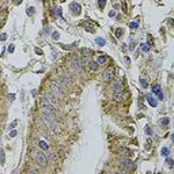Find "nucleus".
Listing matches in <instances>:
<instances>
[{
	"instance_id": "nucleus-11",
	"label": "nucleus",
	"mask_w": 174,
	"mask_h": 174,
	"mask_svg": "<svg viewBox=\"0 0 174 174\" xmlns=\"http://www.w3.org/2000/svg\"><path fill=\"white\" fill-rule=\"evenodd\" d=\"M147 101H148V103L151 105V106H154V107L158 105V101L155 99V98H154L152 94H148V95H147Z\"/></svg>"
},
{
	"instance_id": "nucleus-19",
	"label": "nucleus",
	"mask_w": 174,
	"mask_h": 174,
	"mask_svg": "<svg viewBox=\"0 0 174 174\" xmlns=\"http://www.w3.org/2000/svg\"><path fill=\"white\" fill-rule=\"evenodd\" d=\"M82 26H83V27H84V29L87 30V31H91V33L94 31V26H91L90 23H83Z\"/></svg>"
},
{
	"instance_id": "nucleus-6",
	"label": "nucleus",
	"mask_w": 174,
	"mask_h": 174,
	"mask_svg": "<svg viewBox=\"0 0 174 174\" xmlns=\"http://www.w3.org/2000/svg\"><path fill=\"white\" fill-rule=\"evenodd\" d=\"M57 82H59V84L63 87V89H65L69 83H71V78H69V75H61V76L57 79Z\"/></svg>"
},
{
	"instance_id": "nucleus-31",
	"label": "nucleus",
	"mask_w": 174,
	"mask_h": 174,
	"mask_svg": "<svg viewBox=\"0 0 174 174\" xmlns=\"http://www.w3.org/2000/svg\"><path fill=\"white\" fill-rule=\"evenodd\" d=\"M146 133H147V135H152V131H151L150 127H146Z\"/></svg>"
},
{
	"instance_id": "nucleus-41",
	"label": "nucleus",
	"mask_w": 174,
	"mask_h": 174,
	"mask_svg": "<svg viewBox=\"0 0 174 174\" xmlns=\"http://www.w3.org/2000/svg\"><path fill=\"white\" fill-rule=\"evenodd\" d=\"M123 10L127 12V3H123Z\"/></svg>"
},
{
	"instance_id": "nucleus-24",
	"label": "nucleus",
	"mask_w": 174,
	"mask_h": 174,
	"mask_svg": "<svg viewBox=\"0 0 174 174\" xmlns=\"http://www.w3.org/2000/svg\"><path fill=\"white\" fill-rule=\"evenodd\" d=\"M123 33H124L123 29H117V30H116V37H118V38H120V37L123 35Z\"/></svg>"
},
{
	"instance_id": "nucleus-18",
	"label": "nucleus",
	"mask_w": 174,
	"mask_h": 174,
	"mask_svg": "<svg viewBox=\"0 0 174 174\" xmlns=\"http://www.w3.org/2000/svg\"><path fill=\"white\" fill-rule=\"evenodd\" d=\"M95 42H97L98 46H103V45L106 44V41H105V38H102V37H98V38L95 39Z\"/></svg>"
},
{
	"instance_id": "nucleus-2",
	"label": "nucleus",
	"mask_w": 174,
	"mask_h": 174,
	"mask_svg": "<svg viewBox=\"0 0 174 174\" xmlns=\"http://www.w3.org/2000/svg\"><path fill=\"white\" fill-rule=\"evenodd\" d=\"M41 103H42V106H56L57 105V98L52 93H44Z\"/></svg>"
},
{
	"instance_id": "nucleus-40",
	"label": "nucleus",
	"mask_w": 174,
	"mask_h": 174,
	"mask_svg": "<svg viewBox=\"0 0 174 174\" xmlns=\"http://www.w3.org/2000/svg\"><path fill=\"white\" fill-rule=\"evenodd\" d=\"M98 4H99V7H101V8H103V7H105V1H99Z\"/></svg>"
},
{
	"instance_id": "nucleus-25",
	"label": "nucleus",
	"mask_w": 174,
	"mask_h": 174,
	"mask_svg": "<svg viewBox=\"0 0 174 174\" xmlns=\"http://www.w3.org/2000/svg\"><path fill=\"white\" fill-rule=\"evenodd\" d=\"M167 124H169V118H167V117L161 120V125H167Z\"/></svg>"
},
{
	"instance_id": "nucleus-36",
	"label": "nucleus",
	"mask_w": 174,
	"mask_h": 174,
	"mask_svg": "<svg viewBox=\"0 0 174 174\" xmlns=\"http://www.w3.org/2000/svg\"><path fill=\"white\" fill-rule=\"evenodd\" d=\"M14 49H15V48H14V45H10V46H8V52H10V53H12Z\"/></svg>"
},
{
	"instance_id": "nucleus-33",
	"label": "nucleus",
	"mask_w": 174,
	"mask_h": 174,
	"mask_svg": "<svg viewBox=\"0 0 174 174\" xmlns=\"http://www.w3.org/2000/svg\"><path fill=\"white\" fill-rule=\"evenodd\" d=\"M151 148V140H147V144H146V150Z\"/></svg>"
},
{
	"instance_id": "nucleus-32",
	"label": "nucleus",
	"mask_w": 174,
	"mask_h": 174,
	"mask_svg": "<svg viewBox=\"0 0 174 174\" xmlns=\"http://www.w3.org/2000/svg\"><path fill=\"white\" fill-rule=\"evenodd\" d=\"M49 31H51V27H49V26H45V29H44V34H49Z\"/></svg>"
},
{
	"instance_id": "nucleus-30",
	"label": "nucleus",
	"mask_w": 174,
	"mask_h": 174,
	"mask_svg": "<svg viewBox=\"0 0 174 174\" xmlns=\"http://www.w3.org/2000/svg\"><path fill=\"white\" fill-rule=\"evenodd\" d=\"M34 14V8L33 7H29V8H27V15H33Z\"/></svg>"
},
{
	"instance_id": "nucleus-37",
	"label": "nucleus",
	"mask_w": 174,
	"mask_h": 174,
	"mask_svg": "<svg viewBox=\"0 0 174 174\" xmlns=\"http://www.w3.org/2000/svg\"><path fill=\"white\" fill-rule=\"evenodd\" d=\"M14 98H15V94H10V95H8V99H10V101H14Z\"/></svg>"
},
{
	"instance_id": "nucleus-8",
	"label": "nucleus",
	"mask_w": 174,
	"mask_h": 174,
	"mask_svg": "<svg viewBox=\"0 0 174 174\" xmlns=\"http://www.w3.org/2000/svg\"><path fill=\"white\" fill-rule=\"evenodd\" d=\"M42 114H48V116H55L56 110H55V106H42Z\"/></svg>"
},
{
	"instance_id": "nucleus-27",
	"label": "nucleus",
	"mask_w": 174,
	"mask_h": 174,
	"mask_svg": "<svg viewBox=\"0 0 174 174\" xmlns=\"http://www.w3.org/2000/svg\"><path fill=\"white\" fill-rule=\"evenodd\" d=\"M48 159H49V161H55V159H56V157H55V154H52V152H49V154H48Z\"/></svg>"
},
{
	"instance_id": "nucleus-22",
	"label": "nucleus",
	"mask_w": 174,
	"mask_h": 174,
	"mask_svg": "<svg viewBox=\"0 0 174 174\" xmlns=\"http://www.w3.org/2000/svg\"><path fill=\"white\" fill-rule=\"evenodd\" d=\"M114 99H116V101H121V99H123V93L114 94Z\"/></svg>"
},
{
	"instance_id": "nucleus-43",
	"label": "nucleus",
	"mask_w": 174,
	"mask_h": 174,
	"mask_svg": "<svg viewBox=\"0 0 174 174\" xmlns=\"http://www.w3.org/2000/svg\"><path fill=\"white\" fill-rule=\"evenodd\" d=\"M109 15H110V17H114L116 12H114V11H110V14H109Z\"/></svg>"
},
{
	"instance_id": "nucleus-15",
	"label": "nucleus",
	"mask_w": 174,
	"mask_h": 174,
	"mask_svg": "<svg viewBox=\"0 0 174 174\" xmlns=\"http://www.w3.org/2000/svg\"><path fill=\"white\" fill-rule=\"evenodd\" d=\"M89 68L91 71H98V68H99V64L97 61H90L89 63Z\"/></svg>"
},
{
	"instance_id": "nucleus-9",
	"label": "nucleus",
	"mask_w": 174,
	"mask_h": 174,
	"mask_svg": "<svg viewBox=\"0 0 174 174\" xmlns=\"http://www.w3.org/2000/svg\"><path fill=\"white\" fill-rule=\"evenodd\" d=\"M118 154H120V155H123L124 158H129L132 155V150L125 148V147H120V148H118Z\"/></svg>"
},
{
	"instance_id": "nucleus-29",
	"label": "nucleus",
	"mask_w": 174,
	"mask_h": 174,
	"mask_svg": "<svg viewBox=\"0 0 174 174\" xmlns=\"http://www.w3.org/2000/svg\"><path fill=\"white\" fill-rule=\"evenodd\" d=\"M27 174H38V171L35 169H29L27 170Z\"/></svg>"
},
{
	"instance_id": "nucleus-17",
	"label": "nucleus",
	"mask_w": 174,
	"mask_h": 174,
	"mask_svg": "<svg viewBox=\"0 0 174 174\" xmlns=\"http://www.w3.org/2000/svg\"><path fill=\"white\" fill-rule=\"evenodd\" d=\"M161 93H162V91H161V86H159V84H155L152 87V95H154V94H155V95H159Z\"/></svg>"
},
{
	"instance_id": "nucleus-42",
	"label": "nucleus",
	"mask_w": 174,
	"mask_h": 174,
	"mask_svg": "<svg viewBox=\"0 0 174 174\" xmlns=\"http://www.w3.org/2000/svg\"><path fill=\"white\" fill-rule=\"evenodd\" d=\"M133 48H135V44L132 42L131 45H129V49H131V51H133Z\"/></svg>"
},
{
	"instance_id": "nucleus-12",
	"label": "nucleus",
	"mask_w": 174,
	"mask_h": 174,
	"mask_svg": "<svg viewBox=\"0 0 174 174\" xmlns=\"http://www.w3.org/2000/svg\"><path fill=\"white\" fill-rule=\"evenodd\" d=\"M38 147L41 148V151H48V150H49V146H48V143L45 140H39L38 141Z\"/></svg>"
},
{
	"instance_id": "nucleus-39",
	"label": "nucleus",
	"mask_w": 174,
	"mask_h": 174,
	"mask_svg": "<svg viewBox=\"0 0 174 174\" xmlns=\"http://www.w3.org/2000/svg\"><path fill=\"white\" fill-rule=\"evenodd\" d=\"M6 38H7V35H6L4 33H3V34H1V35H0V39H1V41H4Z\"/></svg>"
},
{
	"instance_id": "nucleus-5",
	"label": "nucleus",
	"mask_w": 174,
	"mask_h": 174,
	"mask_svg": "<svg viewBox=\"0 0 174 174\" xmlns=\"http://www.w3.org/2000/svg\"><path fill=\"white\" fill-rule=\"evenodd\" d=\"M114 76H116V69H114V67H107L106 69H105V72H103V80L112 82L113 79H114Z\"/></svg>"
},
{
	"instance_id": "nucleus-35",
	"label": "nucleus",
	"mask_w": 174,
	"mask_h": 174,
	"mask_svg": "<svg viewBox=\"0 0 174 174\" xmlns=\"http://www.w3.org/2000/svg\"><path fill=\"white\" fill-rule=\"evenodd\" d=\"M35 53H37V55H42V51H41L39 48H35Z\"/></svg>"
},
{
	"instance_id": "nucleus-7",
	"label": "nucleus",
	"mask_w": 174,
	"mask_h": 174,
	"mask_svg": "<svg viewBox=\"0 0 174 174\" xmlns=\"http://www.w3.org/2000/svg\"><path fill=\"white\" fill-rule=\"evenodd\" d=\"M52 90L55 91V95H61V94H63V90H64V89L59 84V82L55 80L53 83H52Z\"/></svg>"
},
{
	"instance_id": "nucleus-38",
	"label": "nucleus",
	"mask_w": 174,
	"mask_h": 174,
	"mask_svg": "<svg viewBox=\"0 0 174 174\" xmlns=\"http://www.w3.org/2000/svg\"><path fill=\"white\" fill-rule=\"evenodd\" d=\"M10 136H11V137H15V136H17V131H12V132H10Z\"/></svg>"
},
{
	"instance_id": "nucleus-16",
	"label": "nucleus",
	"mask_w": 174,
	"mask_h": 174,
	"mask_svg": "<svg viewBox=\"0 0 174 174\" xmlns=\"http://www.w3.org/2000/svg\"><path fill=\"white\" fill-rule=\"evenodd\" d=\"M49 128H51V132L52 133H59V125H57V123H52L51 125H49Z\"/></svg>"
},
{
	"instance_id": "nucleus-4",
	"label": "nucleus",
	"mask_w": 174,
	"mask_h": 174,
	"mask_svg": "<svg viewBox=\"0 0 174 174\" xmlns=\"http://www.w3.org/2000/svg\"><path fill=\"white\" fill-rule=\"evenodd\" d=\"M69 65H71V68H72L73 71L79 72V71L82 69V63H80L79 56H78V55H72V56H71V59H69Z\"/></svg>"
},
{
	"instance_id": "nucleus-1",
	"label": "nucleus",
	"mask_w": 174,
	"mask_h": 174,
	"mask_svg": "<svg viewBox=\"0 0 174 174\" xmlns=\"http://www.w3.org/2000/svg\"><path fill=\"white\" fill-rule=\"evenodd\" d=\"M31 154H33L34 161L37 162V163H38L41 167H45V166L48 165V158H46V155L44 154V151H41V150H37V148H33Z\"/></svg>"
},
{
	"instance_id": "nucleus-28",
	"label": "nucleus",
	"mask_w": 174,
	"mask_h": 174,
	"mask_svg": "<svg viewBox=\"0 0 174 174\" xmlns=\"http://www.w3.org/2000/svg\"><path fill=\"white\" fill-rule=\"evenodd\" d=\"M137 26H139V22H132L131 25H129V27H131V29H136V27H137Z\"/></svg>"
},
{
	"instance_id": "nucleus-26",
	"label": "nucleus",
	"mask_w": 174,
	"mask_h": 174,
	"mask_svg": "<svg viewBox=\"0 0 174 174\" xmlns=\"http://www.w3.org/2000/svg\"><path fill=\"white\" fill-rule=\"evenodd\" d=\"M52 38H53V39H56V41H57V39L60 38V34L57 33V31H55V33L52 34Z\"/></svg>"
},
{
	"instance_id": "nucleus-21",
	"label": "nucleus",
	"mask_w": 174,
	"mask_h": 174,
	"mask_svg": "<svg viewBox=\"0 0 174 174\" xmlns=\"http://www.w3.org/2000/svg\"><path fill=\"white\" fill-rule=\"evenodd\" d=\"M140 84L143 86V89H147V87H148V83H147V80H146V79H143V78H140Z\"/></svg>"
},
{
	"instance_id": "nucleus-34",
	"label": "nucleus",
	"mask_w": 174,
	"mask_h": 174,
	"mask_svg": "<svg viewBox=\"0 0 174 174\" xmlns=\"http://www.w3.org/2000/svg\"><path fill=\"white\" fill-rule=\"evenodd\" d=\"M167 165H169V167H173V161L170 158H167Z\"/></svg>"
},
{
	"instance_id": "nucleus-14",
	"label": "nucleus",
	"mask_w": 174,
	"mask_h": 174,
	"mask_svg": "<svg viewBox=\"0 0 174 174\" xmlns=\"http://www.w3.org/2000/svg\"><path fill=\"white\" fill-rule=\"evenodd\" d=\"M107 61H109L107 56H105V55H99L98 56V60H97L98 64H105V63H107Z\"/></svg>"
},
{
	"instance_id": "nucleus-3",
	"label": "nucleus",
	"mask_w": 174,
	"mask_h": 174,
	"mask_svg": "<svg viewBox=\"0 0 174 174\" xmlns=\"http://www.w3.org/2000/svg\"><path fill=\"white\" fill-rule=\"evenodd\" d=\"M118 167L124 171H128V170H132L135 169V163L132 159L129 158H120L118 159Z\"/></svg>"
},
{
	"instance_id": "nucleus-10",
	"label": "nucleus",
	"mask_w": 174,
	"mask_h": 174,
	"mask_svg": "<svg viewBox=\"0 0 174 174\" xmlns=\"http://www.w3.org/2000/svg\"><path fill=\"white\" fill-rule=\"evenodd\" d=\"M112 90H113V93H114V94H117V93H123V90H124L123 83H121V82H116L114 84H113V87H112Z\"/></svg>"
},
{
	"instance_id": "nucleus-20",
	"label": "nucleus",
	"mask_w": 174,
	"mask_h": 174,
	"mask_svg": "<svg viewBox=\"0 0 174 174\" xmlns=\"http://www.w3.org/2000/svg\"><path fill=\"white\" fill-rule=\"evenodd\" d=\"M141 51L147 53V52L150 51V45H148V44H141Z\"/></svg>"
},
{
	"instance_id": "nucleus-13",
	"label": "nucleus",
	"mask_w": 174,
	"mask_h": 174,
	"mask_svg": "<svg viewBox=\"0 0 174 174\" xmlns=\"http://www.w3.org/2000/svg\"><path fill=\"white\" fill-rule=\"evenodd\" d=\"M71 10H72L73 14H80V6L76 4V3H71Z\"/></svg>"
},
{
	"instance_id": "nucleus-23",
	"label": "nucleus",
	"mask_w": 174,
	"mask_h": 174,
	"mask_svg": "<svg viewBox=\"0 0 174 174\" xmlns=\"http://www.w3.org/2000/svg\"><path fill=\"white\" fill-rule=\"evenodd\" d=\"M161 154H162V157H163V155H165V157H167V155H169V148H167V147H165V148H162Z\"/></svg>"
},
{
	"instance_id": "nucleus-44",
	"label": "nucleus",
	"mask_w": 174,
	"mask_h": 174,
	"mask_svg": "<svg viewBox=\"0 0 174 174\" xmlns=\"http://www.w3.org/2000/svg\"><path fill=\"white\" fill-rule=\"evenodd\" d=\"M114 174H125V173H114Z\"/></svg>"
}]
</instances>
